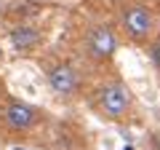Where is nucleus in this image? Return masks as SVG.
<instances>
[{
  "mask_svg": "<svg viewBox=\"0 0 160 150\" xmlns=\"http://www.w3.org/2000/svg\"><path fill=\"white\" fill-rule=\"evenodd\" d=\"M16 150H19V147H16Z\"/></svg>",
  "mask_w": 160,
  "mask_h": 150,
  "instance_id": "obj_10",
  "label": "nucleus"
},
{
  "mask_svg": "<svg viewBox=\"0 0 160 150\" xmlns=\"http://www.w3.org/2000/svg\"><path fill=\"white\" fill-rule=\"evenodd\" d=\"M8 40H11V46L16 48V51L27 54V51H35V48L40 46V40H43V32H40V27H35V24H16V27H11V32H8Z\"/></svg>",
  "mask_w": 160,
  "mask_h": 150,
  "instance_id": "obj_6",
  "label": "nucleus"
},
{
  "mask_svg": "<svg viewBox=\"0 0 160 150\" xmlns=\"http://www.w3.org/2000/svg\"><path fill=\"white\" fill-rule=\"evenodd\" d=\"M120 29L131 43L144 46L155 32V13L142 3H126L120 8Z\"/></svg>",
  "mask_w": 160,
  "mask_h": 150,
  "instance_id": "obj_2",
  "label": "nucleus"
},
{
  "mask_svg": "<svg viewBox=\"0 0 160 150\" xmlns=\"http://www.w3.org/2000/svg\"><path fill=\"white\" fill-rule=\"evenodd\" d=\"M6 97V86H3V81H0V99Z\"/></svg>",
  "mask_w": 160,
  "mask_h": 150,
  "instance_id": "obj_8",
  "label": "nucleus"
},
{
  "mask_svg": "<svg viewBox=\"0 0 160 150\" xmlns=\"http://www.w3.org/2000/svg\"><path fill=\"white\" fill-rule=\"evenodd\" d=\"M93 107L104 121H123L133 110V94H131V88H126L118 81L104 83L93 94Z\"/></svg>",
  "mask_w": 160,
  "mask_h": 150,
  "instance_id": "obj_1",
  "label": "nucleus"
},
{
  "mask_svg": "<svg viewBox=\"0 0 160 150\" xmlns=\"http://www.w3.org/2000/svg\"><path fill=\"white\" fill-rule=\"evenodd\" d=\"M43 118H46V113L38 104L24 102V99H8L6 107H3V123H6V129H11L16 134H27L32 129H38L43 123Z\"/></svg>",
  "mask_w": 160,
  "mask_h": 150,
  "instance_id": "obj_3",
  "label": "nucleus"
},
{
  "mask_svg": "<svg viewBox=\"0 0 160 150\" xmlns=\"http://www.w3.org/2000/svg\"><path fill=\"white\" fill-rule=\"evenodd\" d=\"M0 64H3V48H0Z\"/></svg>",
  "mask_w": 160,
  "mask_h": 150,
  "instance_id": "obj_9",
  "label": "nucleus"
},
{
  "mask_svg": "<svg viewBox=\"0 0 160 150\" xmlns=\"http://www.w3.org/2000/svg\"><path fill=\"white\" fill-rule=\"evenodd\" d=\"M46 83L59 99H75L80 94V72L72 67L69 62H56L46 70Z\"/></svg>",
  "mask_w": 160,
  "mask_h": 150,
  "instance_id": "obj_5",
  "label": "nucleus"
},
{
  "mask_svg": "<svg viewBox=\"0 0 160 150\" xmlns=\"http://www.w3.org/2000/svg\"><path fill=\"white\" fill-rule=\"evenodd\" d=\"M149 62H152V64H155V70L160 72V38L149 43Z\"/></svg>",
  "mask_w": 160,
  "mask_h": 150,
  "instance_id": "obj_7",
  "label": "nucleus"
},
{
  "mask_svg": "<svg viewBox=\"0 0 160 150\" xmlns=\"http://www.w3.org/2000/svg\"><path fill=\"white\" fill-rule=\"evenodd\" d=\"M120 48V38L109 24H93L86 32V51L93 62H109Z\"/></svg>",
  "mask_w": 160,
  "mask_h": 150,
  "instance_id": "obj_4",
  "label": "nucleus"
}]
</instances>
